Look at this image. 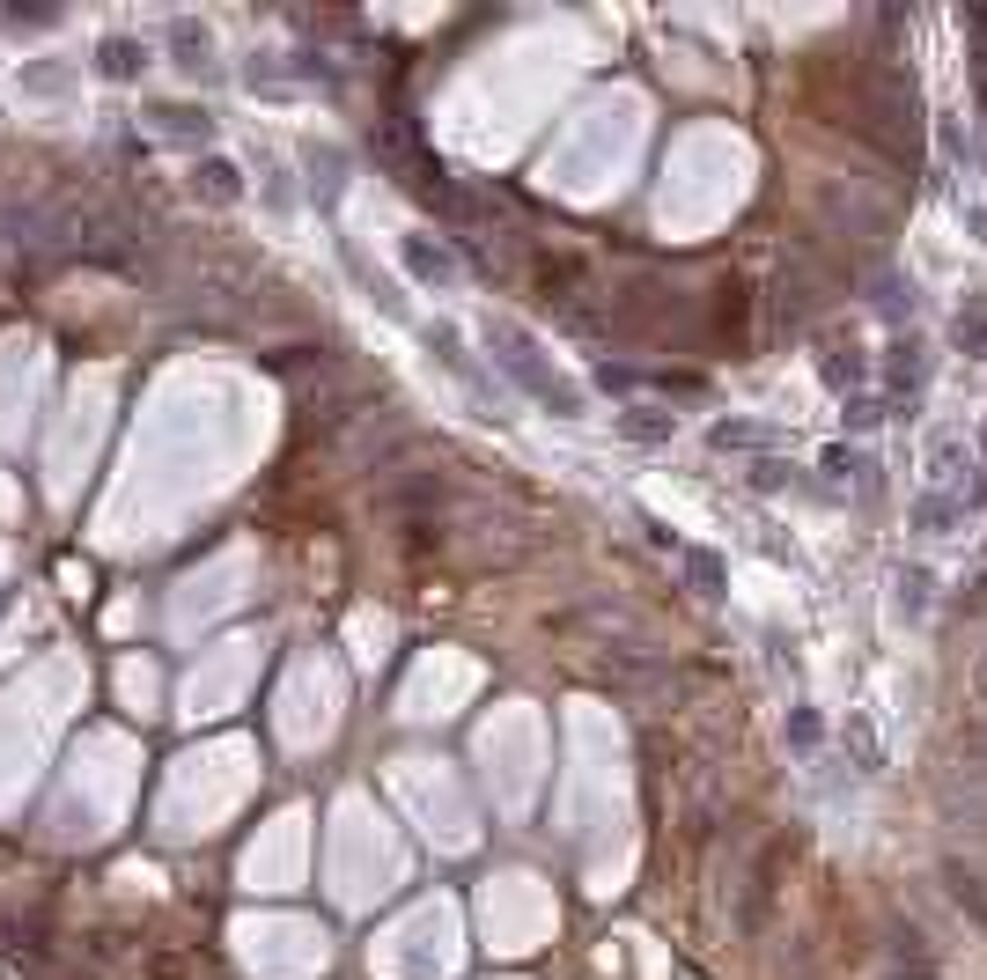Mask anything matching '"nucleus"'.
I'll list each match as a JSON object with an SVG mask.
<instances>
[{"mask_svg":"<svg viewBox=\"0 0 987 980\" xmlns=\"http://www.w3.org/2000/svg\"><path fill=\"white\" fill-rule=\"evenodd\" d=\"M487 346L501 354V368H509V376H517V384L539 398V406H553V414H583V392H575V384H561V376L545 368V354H539V340H531V332H517L509 318H487Z\"/></svg>","mask_w":987,"mask_h":980,"instance_id":"1","label":"nucleus"},{"mask_svg":"<svg viewBox=\"0 0 987 980\" xmlns=\"http://www.w3.org/2000/svg\"><path fill=\"white\" fill-rule=\"evenodd\" d=\"M192 192L214 199V207H236V199H244V177H236L229 155H207V163H192Z\"/></svg>","mask_w":987,"mask_h":980,"instance_id":"2","label":"nucleus"},{"mask_svg":"<svg viewBox=\"0 0 987 980\" xmlns=\"http://www.w3.org/2000/svg\"><path fill=\"white\" fill-rule=\"evenodd\" d=\"M148 119H155L163 141H207V133H214V119L192 111V103H148Z\"/></svg>","mask_w":987,"mask_h":980,"instance_id":"3","label":"nucleus"},{"mask_svg":"<svg viewBox=\"0 0 987 980\" xmlns=\"http://www.w3.org/2000/svg\"><path fill=\"white\" fill-rule=\"evenodd\" d=\"M97 67L111 74V81H133V74L148 67V45H141V37H103V45H97Z\"/></svg>","mask_w":987,"mask_h":980,"instance_id":"4","label":"nucleus"},{"mask_svg":"<svg viewBox=\"0 0 987 980\" xmlns=\"http://www.w3.org/2000/svg\"><path fill=\"white\" fill-rule=\"evenodd\" d=\"M406 266H413L420 280H435V288H450V280H457V258H450L443 244H428V236H406Z\"/></svg>","mask_w":987,"mask_h":980,"instance_id":"5","label":"nucleus"},{"mask_svg":"<svg viewBox=\"0 0 987 980\" xmlns=\"http://www.w3.org/2000/svg\"><path fill=\"white\" fill-rule=\"evenodd\" d=\"M170 52H177V67H185V74H199V67H207V52H214V37H207L192 15H177V23H170Z\"/></svg>","mask_w":987,"mask_h":980,"instance_id":"6","label":"nucleus"},{"mask_svg":"<svg viewBox=\"0 0 987 980\" xmlns=\"http://www.w3.org/2000/svg\"><path fill=\"white\" fill-rule=\"evenodd\" d=\"M943 878H951V900H958V907H973V922H980V929H987V892H980V878H973L965 862H951Z\"/></svg>","mask_w":987,"mask_h":980,"instance_id":"7","label":"nucleus"},{"mask_svg":"<svg viewBox=\"0 0 987 980\" xmlns=\"http://www.w3.org/2000/svg\"><path fill=\"white\" fill-rule=\"evenodd\" d=\"M75 81V67H59V59H37V67H23V89L30 97H59Z\"/></svg>","mask_w":987,"mask_h":980,"instance_id":"8","label":"nucleus"},{"mask_svg":"<svg viewBox=\"0 0 987 980\" xmlns=\"http://www.w3.org/2000/svg\"><path fill=\"white\" fill-rule=\"evenodd\" d=\"M619 436H634V442H664V436H670V414H648V406H634V414H619Z\"/></svg>","mask_w":987,"mask_h":980,"instance_id":"9","label":"nucleus"},{"mask_svg":"<svg viewBox=\"0 0 987 980\" xmlns=\"http://www.w3.org/2000/svg\"><path fill=\"white\" fill-rule=\"evenodd\" d=\"M766 428H752V420H716V450H759Z\"/></svg>","mask_w":987,"mask_h":980,"instance_id":"10","label":"nucleus"},{"mask_svg":"<svg viewBox=\"0 0 987 980\" xmlns=\"http://www.w3.org/2000/svg\"><path fill=\"white\" fill-rule=\"evenodd\" d=\"M686 575L700 590H708V597H716V583H722V568H716V553H686Z\"/></svg>","mask_w":987,"mask_h":980,"instance_id":"11","label":"nucleus"},{"mask_svg":"<svg viewBox=\"0 0 987 980\" xmlns=\"http://www.w3.org/2000/svg\"><path fill=\"white\" fill-rule=\"evenodd\" d=\"M958 346H987V318H980V310H973V318L958 310Z\"/></svg>","mask_w":987,"mask_h":980,"instance_id":"12","label":"nucleus"},{"mask_svg":"<svg viewBox=\"0 0 987 980\" xmlns=\"http://www.w3.org/2000/svg\"><path fill=\"white\" fill-rule=\"evenodd\" d=\"M789 737H796V745H818V715H811V708H796V723H789Z\"/></svg>","mask_w":987,"mask_h":980,"instance_id":"13","label":"nucleus"},{"mask_svg":"<svg viewBox=\"0 0 987 980\" xmlns=\"http://www.w3.org/2000/svg\"><path fill=\"white\" fill-rule=\"evenodd\" d=\"M52 15H59V8H23V0L8 8V23H15V30H23V23H52Z\"/></svg>","mask_w":987,"mask_h":980,"instance_id":"14","label":"nucleus"}]
</instances>
